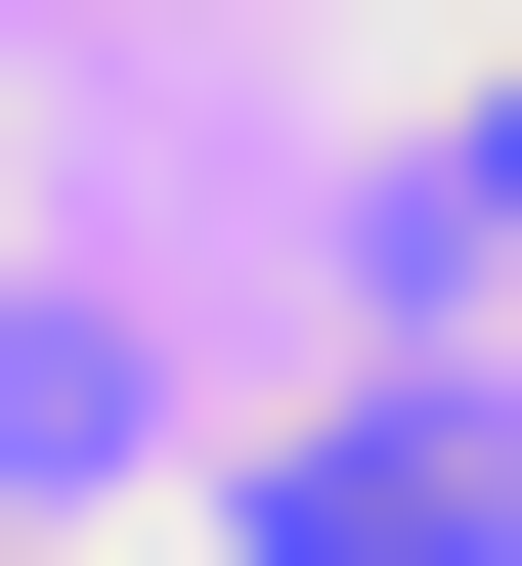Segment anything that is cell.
I'll return each mask as SVG.
<instances>
[{
  "instance_id": "cell-1",
  "label": "cell",
  "mask_w": 522,
  "mask_h": 566,
  "mask_svg": "<svg viewBox=\"0 0 522 566\" xmlns=\"http://www.w3.org/2000/svg\"><path fill=\"white\" fill-rule=\"evenodd\" d=\"M262 566H522V392H349V436H262Z\"/></svg>"
}]
</instances>
